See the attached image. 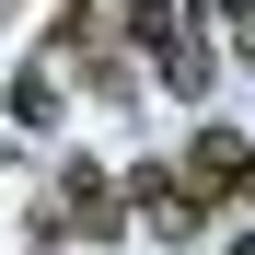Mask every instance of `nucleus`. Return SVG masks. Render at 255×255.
<instances>
[{
  "instance_id": "f257e3e1",
  "label": "nucleus",
  "mask_w": 255,
  "mask_h": 255,
  "mask_svg": "<svg viewBox=\"0 0 255 255\" xmlns=\"http://www.w3.org/2000/svg\"><path fill=\"white\" fill-rule=\"evenodd\" d=\"M186 197L197 209H244L255 197V139H244V128H197V139H186Z\"/></svg>"
},
{
  "instance_id": "f03ea898",
  "label": "nucleus",
  "mask_w": 255,
  "mask_h": 255,
  "mask_svg": "<svg viewBox=\"0 0 255 255\" xmlns=\"http://www.w3.org/2000/svg\"><path fill=\"white\" fill-rule=\"evenodd\" d=\"M128 209H139V221L162 232V244H197V221H209V209L186 197V174H174V162H128V186H116Z\"/></svg>"
},
{
  "instance_id": "7ed1b4c3",
  "label": "nucleus",
  "mask_w": 255,
  "mask_h": 255,
  "mask_svg": "<svg viewBox=\"0 0 255 255\" xmlns=\"http://www.w3.org/2000/svg\"><path fill=\"white\" fill-rule=\"evenodd\" d=\"M58 232H128V197H116V174L105 162H70V186H58V221H47V244Z\"/></svg>"
},
{
  "instance_id": "20e7f679",
  "label": "nucleus",
  "mask_w": 255,
  "mask_h": 255,
  "mask_svg": "<svg viewBox=\"0 0 255 255\" xmlns=\"http://www.w3.org/2000/svg\"><path fill=\"white\" fill-rule=\"evenodd\" d=\"M151 70H162V93H209V47H197L186 23H174V35L151 47Z\"/></svg>"
},
{
  "instance_id": "39448f33",
  "label": "nucleus",
  "mask_w": 255,
  "mask_h": 255,
  "mask_svg": "<svg viewBox=\"0 0 255 255\" xmlns=\"http://www.w3.org/2000/svg\"><path fill=\"white\" fill-rule=\"evenodd\" d=\"M12 128H58V81H47V70L12 81Z\"/></svg>"
},
{
  "instance_id": "423d86ee",
  "label": "nucleus",
  "mask_w": 255,
  "mask_h": 255,
  "mask_svg": "<svg viewBox=\"0 0 255 255\" xmlns=\"http://www.w3.org/2000/svg\"><path fill=\"white\" fill-rule=\"evenodd\" d=\"M209 23H232L244 47H255V0H209Z\"/></svg>"
},
{
  "instance_id": "0eeeda50",
  "label": "nucleus",
  "mask_w": 255,
  "mask_h": 255,
  "mask_svg": "<svg viewBox=\"0 0 255 255\" xmlns=\"http://www.w3.org/2000/svg\"><path fill=\"white\" fill-rule=\"evenodd\" d=\"M232 255H255V232H232Z\"/></svg>"
},
{
  "instance_id": "6e6552de",
  "label": "nucleus",
  "mask_w": 255,
  "mask_h": 255,
  "mask_svg": "<svg viewBox=\"0 0 255 255\" xmlns=\"http://www.w3.org/2000/svg\"><path fill=\"white\" fill-rule=\"evenodd\" d=\"M0 162H12V151H0Z\"/></svg>"
}]
</instances>
